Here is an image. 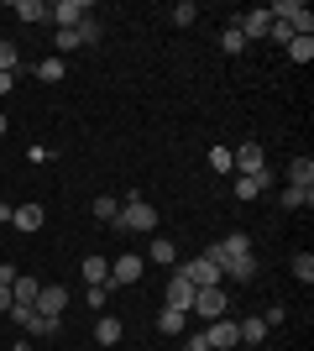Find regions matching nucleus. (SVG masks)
<instances>
[{"mask_svg": "<svg viewBox=\"0 0 314 351\" xmlns=\"http://www.w3.org/2000/svg\"><path fill=\"white\" fill-rule=\"evenodd\" d=\"M110 231H136V236H147V231H157V210L147 205V199H120V215H116V226Z\"/></svg>", "mask_w": 314, "mask_h": 351, "instance_id": "nucleus-1", "label": "nucleus"}, {"mask_svg": "<svg viewBox=\"0 0 314 351\" xmlns=\"http://www.w3.org/2000/svg\"><path fill=\"white\" fill-rule=\"evenodd\" d=\"M205 257H209V263H215V267L225 273V267L236 263V257H252V236H246V231H231V236H220V241H215V247H209Z\"/></svg>", "mask_w": 314, "mask_h": 351, "instance_id": "nucleus-2", "label": "nucleus"}, {"mask_svg": "<svg viewBox=\"0 0 314 351\" xmlns=\"http://www.w3.org/2000/svg\"><path fill=\"white\" fill-rule=\"evenodd\" d=\"M231 173H252V178H262V173H267V158H262V142H241L236 152H231Z\"/></svg>", "mask_w": 314, "mask_h": 351, "instance_id": "nucleus-3", "label": "nucleus"}, {"mask_svg": "<svg viewBox=\"0 0 314 351\" xmlns=\"http://www.w3.org/2000/svg\"><path fill=\"white\" fill-rule=\"evenodd\" d=\"M31 309H37L42 320H63V309H68V289H63V283H42Z\"/></svg>", "mask_w": 314, "mask_h": 351, "instance_id": "nucleus-4", "label": "nucleus"}, {"mask_svg": "<svg viewBox=\"0 0 314 351\" xmlns=\"http://www.w3.org/2000/svg\"><path fill=\"white\" fill-rule=\"evenodd\" d=\"M84 16H90V5H84V0H53V5H47V21H53L58 32H74Z\"/></svg>", "mask_w": 314, "mask_h": 351, "instance_id": "nucleus-5", "label": "nucleus"}, {"mask_svg": "<svg viewBox=\"0 0 314 351\" xmlns=\"http://www.w3.org/2000/svg\"><path fill=\"white\" fill-rule=\"evenodd\" d=\"M179 273H183V278H189V283H194V289H215V283L225 278V273H220V267H215V263H209L205 252H199V257H189V263H183Z\"/></svg>", "mask_w": 314, "mask_h": 351, "instance_id": "nucleus-6", "label": "nucleus"}, {"mask_svg": "<svg viewBox=\"0 0 314 351\" xmlns=\"http://www.w3.org/2000/svg\"><path fill=\"white\" fill-rule=\"evenodd\" d=\"M205 341H209V351H236V346H241V330H236V320H231V315H220V320H209Z\"/></svg>", "mask_w": 314, "mask_h": 351, "instance_id": "nucleus-7", "label": "nucleus"}, {"mask_svg": "<svg viewBox=\"0 0 314 351\" xmlns=\"http://www.w3.org/2000/svg\"><path fill=\"white\" fill-rule=\"evenodd\" d=\"M189 309L205 315V320H220L225 309H231V299H225V289L215 283V289H194V304H189Z\"/></svg>", "mask_w": 314, "mask_h": 351, "instance_id": "nucleus-8", "label": "nucleus"}, {"mask_svg": "<svg viewBox=\"0 0 314 351\" xmlns=\"http://www.w3.org/2000/svg\"><path fill=\"white\" fill-rule=\"evenodd\" d=\"M142 257H136V252H126V257H116V263H110V289H131L136 278H142Z\"/></svg>", "mask_w": 314, "mask_h": 351, "instance_id": "nucleus-9", "label": "nucleus"}, {"mask_svg": "<svg viewBox=\"0 0 314 351\" xmlns=\"http://www.w3.org/2000/svg\"><path fill=\"white\" fill-rule=\"evenodd\" d=\"M267 27H272V16H267V5L262 11H246V16H236V32L252 43V37H267Z\"/></svg>", "mask_w": 314, "mask_h": 351, "instance_id": "nucleus-10", "label": "nucleus"}, {"mask_svg": "<svg viewBox=\"0 0 314 351\" xmlns=\"http://www.w3.org/2000/svg\"><path fill=\"white\" fill-rule=\"evenodd\" d=\"M189 304H194V283L183 278V273H173V278H168V309H183V315H189Z\"/></svg>", "mask_w": 314, "mask_h": 351, "instance_id": "nucleus-11", "label": "nucleus"}, {"mask_svg": "<svg viewBox=\"0 0 314 351\" xmlns=\"http://www.w3.org/2000/svg\"><path fill=\"white\" fill-rule=\"evenodd\" d=\"M79 273H84V283H90V289H110V263H105L100 252H90V257H84V263H79Z\"/></svg>", "mask_w": 314, "mask_h": 351, "instance_id": "nucleus-12", "label": "nucleus"}, {"mask_svg": "<svg viewBox=\"0 0 314 351\" xmlns=\"http://www.w3.org/2000/svg\"><path fill=\"white\" fill-rule=\"evenodd\" d=\"M42 220H47L42 205H16V210H11V226H16V231H27V236L42 231Z\"/></svg>", "mask_w": 314, "mask_h": 351, "instance_id": "nucleus-13", "label": "nucleus"}, {"mask_svg": "<svg viewBox=\"0 0 314 351\" xmlns=\"http://www.w3.org/2000/svg\"><path fill=\"white\" fill-rule=\"evenodd\" d=\"M37 289H42L37 278H27V273H16V283H11V304H37Z\"/></svg>", "mask_w": 314, "mask_h": 351, "instance_id": "nucleus-14", "label": "nucleus"}, {"mask_svg": "<svg viewBox=\"0 0 314 351\" xmlns=\"http://www.w3.org/2000/svg\"><path fill=\"white\" fill-rule=\"evenodd\" d=\"M120 330H126V325H120L116 315H100V320H94V341H100V346H116Z\"/></svg>", "mask_w": 314, "mask_h": 351, "instance_id": "nucleus-15", "label": "nucleus"}, {"mask_svg": "<svg viewBox=\"0 0 314 351\" xmlns=\"http://www.w3.org/2000/svg\"><path fill=\"white\" fill-rule=\"evenodd\" d=\"M309 205H314L309 184H288V189H283V210H309Z\"/></svg>", "mask_w": 314, "mask_h": 351, "instance_id": "nucleus-16", "label": "nucleus"}, {"mask_svg": "<svg viewBox=\"0 0 314 351\" xmlns=\"http://www.w3.org/2000/svg\"><path fill=\"white\" fill-rule=\"evenodd\" d=\"M11 16L16 21H47V0H16Z\"/></svg>", "mask_w": 314, "mask_h": 351, "instance_id": "nucleus-17", "label": "nucleus"}, {"mask_svg": "<svg viewBox=\"0 0 314 351\" xmlns=\"http://www.w3.org/2000/svg\"><path fill=\"white\" fill-rule=\"evenodd\" d=\"M236 330H241V346H257V341L267 336V320H262V315H252V320H236Z\"/></svg>", "mask_w": 314, "mask_h": 351, "instance_id": "nucleus-18", "label": "nucleus"}, {"mask_svg": "<svg viewBox=\"0 0 314 351\" xmlns=\"http://www.w3.org/2000/svg\"><path fill=\"white\" fill-rule=\"evenodd\" d=\"M74 32H79V47H94V43H100V37H105V27H100V16H94V11L84 16V21H79Z\"/></svg>", "mask_w": 314, "mask_h": 351, "instance_id": "nucleus-19", "label": "nucleus"}, {"mask_svg": "<svg viewBox=\"0 0 314 351\" xmlns=\"http://www.w3.org/2000/svg\"><path fill=\"white\" fill-rule=\"evenodd\" d=\"M183 325H189L183 309H163V315H157V330H163V336H183Z\"/></svg>", "mask_w": 314, "mask_h": 351, "instance_id": "nucleus-20", "label": "nucleus"}, {"mask_svg": "<svg viewBox=\"0 0 314 351\" xmlns=\"http://www.w3.org/2000/svg\"><path fill=\"white\" fill-rule=\"evenodd\" d=\"M116 215H120V199H110V194H94V220L116 226Z\"/></svg>", "mask_w": 314, "mask_h": 351, "instance_id": "nucleus-21", "label": "nucleus"}, {"mask_svg": "<svg viewBox=\"0 0 314 351\" xmlns=\"http://www.w3.org/2000/svg\"><path fill=\"white\" fill-rule=\"evenodd\" d=\"M262 184H267V173H262V178L236 173V199H257V194H262Z\"/></svg>", "mask_w": 314, "mask_h": 351, "instance_id": "nucleus-22", "label": "nucleus"}, {"mask_svg": "<svg viewBox=\"0 0 314 351\" xmlns=\"http://www.w3.org/2000/svg\"><path fill=\"white\" fill-rule=\"evenodd\" d=\"M225 273H231L236 283H257V257H236V263L225 267Z\"/></svg>", "mask_w": 314, "mask_h": 351, "instance_id": "nucleus-23", "label": "nucleus"}, {"mask_svg": "<svg viewBox=\"0 0 314 351\" xmlns=\"http://www.w3.org/2000/svg\"><path fill=\"white\" fill-rule=\"evenodd\" d=\"M220 47H225V53H231V58H241V53H246V37H241V32H236V21H231V27L220 32Z\"/></svg>", "mask_w": 314, "mask_h": 351, "instance_id": "nucleus-24", "label": "nucleus"}, {"mask_svg": "<svg viewBox=\"0 0 314 351\" xmlns=\"http://www.w3.org/2000/svg\"><path fill=\"white\" fill-rule=\"evenodd\" d=\"M283 53H288L293 63H309V58H314V37H293V43H288Z\"/></svg>", "mask_w": 314, "mask_h": 351, "instance_id": "nucleus-25", "label": "nucleus"}, {"mask_svg": "<svg viewBox=\"0 0 314 351\" xmlns=\"http://www.w3.org/2000/svg\"><path fill=\"white\" fill-rule=\"evenodd\" d=\"M288 178H293V184H309V189H314V162H309V158H293V162H288Z\"/></svg>", "mask_w": 314, "mask_h": 351, "instance_id": "nucleus-26", "label": "nucleus"}, {"mask_svg": "<svg viewBox=\"0 0 314 351\" xmlns=\"http://www.w3.org/2000/svg\"><path fill=\"white\" fill-rule=\"evenodd\" d=\"M152 263H179V247H173V241H168V236H157V241H152V252H147Z\"/></svg>", "mask_w": 314, "mask_h": 351, "instance_id": "nucleus-27", "label": "nucleus"}, {"mask_svg": "<svg viewBox=\"0 0 314 351\" xmlns=\"http://www.w3.org/2000/svg\"><path fill=\"white\" fill-rule=\"evenodd\" d=\"M199 21V5L194 0H179V5H173V27H194Z\"/></svg>", "mask_w": 314, "mask_h": 351, "instance_id": "nucleus-28", "label": "nucleus"}, {"mask_svg": "<svg viewBox=\"0 0 314 351\" xmlns=\"http://www.w3.org/2000/svg\"><path fill=\"white\" fill-rule=\"evenodd\" d=\"M37 79H42V84H58L63 79V58H42L37 63Z\"/></svg>", "mask_w": 314, "mask_h": 351, "instance_id": "nucleus-29", "label": "nucleus"}, {"mask_svg": "<svg viewBox=\"0 0 314 351\" xmlns=\"http://www.w3.org/2000/svg\"><path fill=\"white\" fill-rule=\"evenodd\" d=\"M288 267H293V278H299V283H314V257H309V252H299Z\"/></svg>", "mask_w": 314, "mask_h": 351, "instance_id": "nucleus-30", "label": "nucleus"}, {"mask_svg": "<svg viewBox=\"0 0 314 351\" xmlns=\"http://www.w3.org/2000/svg\"><path fill=\"white\" fill-rule=\"evenodd\" d=\"M209 168H215V173H231V147H215V152H209Z\"/></svg>", "mask_w": 314, "mask_h": 351, "instance_id": "nucleus-31", "label": "nucleus"}, {"mask_svg": "<svg viewBox=\"0 0 314 351\" xmlns=\"http://www.w3.org/2000/svg\"><path fill=\"white\" fill-rule=\"evenodd\" d=\"M267 37H272L278 47H288V43H293V32H288V21H272V27H267Z\"/></svg>", "mask_w": 314, "mask_h": 351, "instance_id": "nucleus-32", "label": "nucleus"}, {"mask_svg": "<svg viewBox=\"0 0 314 351\" xmlns=\"http://www.w3.org/2000/svg\"><path fill=\"white\" fill-rule=\"evenodd\" d=\"M0 73H16V47L0 43Z\"/></svg>", "mask_w": 314, "mask_h": 351, "instance_id": "nucleus-33", "label": "nucleus"}, {"mask_svg": "<svg viewBox=\"0 0 314 351\" xmlns=\"http://www.w3.org/2000/svg\"><path fill=\"white\" fill-rule=\"evenodd\" d=\"M183 346H189V351H209V341H205V330H189V336H183Z\"/></svg>", "mask_w": 314, "mask_h": 351, "instance_id": "nucleus-34", "label": "nucleus"}, {"mask_svg": "<svg viewBox=\"0 0 314 351\" xmlns=\"http://www.w3.org/2000/svg\"><path fill=\"white\" fill-rule=\"evenodd\" d=\"M79 47V32H58V53H74Z\"/></svg>", "mask_w": 314, "mask_h": 351, "instance_id": "nucleus-35", "label": "nucleus"}, {"mask_svg": "<svg viewBox=\"0 0 314 351\" xmlns=\"http://www.w3.org/2000/svg\"><path fill=\"white\" fill-rule=\"evenodd\" d=\"M105 299H110V289H105V283H100V289H90V309H105Z\"/></svg>", "mask_w": 314, "mask_h": 351, "instance_id": "nucleus-36", "label": "nucleus"}, {"mask_svg": "<svg viewBox=\"0 0 314 351\" xmlns=\"http://www.w3.org/2000/svg\"><path fill=\"white\" fill-rule=\"evenodd\" d=\"M5 309H11V289H5V283H0V315H5Z\"/></svg>", "mask_w": 314, "mask_h": 351, "instance_id": "nucleus-37", "label": "nucleus"}, {"mask_svg": "<svg viewBox=\"0 0 314 351\" xmlns=\"http://www.w3.org/2000/svg\"><path fill=\"white\" fill-rule=\"evenodd\" d=\"M0 226H11V205L5 199H0Z\"/></svg>", "mask_w": 314, "mask_h": 351, "instance_id": "nucleus-38", "label": "nucleus"}, {"mask_svg": "<svg viewBox=\"0 0 314 351\" xmlns=\"http://www.w3.org/2000/svg\"><path fill=\"white\" fill-rule=\"evenodd\" d=\"M5 89H11V73H0V95H5Z\"/></svg>", "mask_w": 314, "mask_h": 351, "instance_id": "nucleus-39", "label": "nucleus"}, {"mask_svg": "<svg viewBox=\"0 0 314 351\" xmlns=\"http://www.w3.org/2000/svg\"><path fill=\"white\" fill-rule=\"evenodd\" d=\"M5 126H11V121H5V116H0V136H5Z\"/></svg>", "mask_w": 314, "mask_h": 351, "instance_id": "nucleus-40", "label": "nucleus"}, {"mask_svg": "<svg viewBox=\"0 0 314 351\" xmlns=\"http://www.w3.org/2000/svg\"><path fill=\"white\" fill-rule=\"evenodd\" d=\"M11 351H31V346H27V341H21V346H11Z\"/></svg>", "mask_w": 314, "mask_h": 351, "instance_id": "nucleus-41", "label": "nucleus"}]
</instances>
